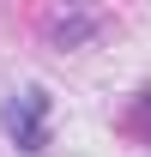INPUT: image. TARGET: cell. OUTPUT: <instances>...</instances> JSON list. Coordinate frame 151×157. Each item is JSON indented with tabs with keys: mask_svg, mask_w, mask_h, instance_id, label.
<instances>
[{
	"mask_svg": "<svg viewBox=\"0 0 151 157\" xmlns=\"http://www.w3.org/2000/svg\"><path fill=\"white\" fill-rule=\"evenodd\" d=\"M6 133L18 139V151H42L48 145V91H18L6 103Z\"/></svg>",
	"mask_w": 151,
	"mask_h": 157,
	"instance_id": "1",
	"label": "cell"
}]
</instances>
